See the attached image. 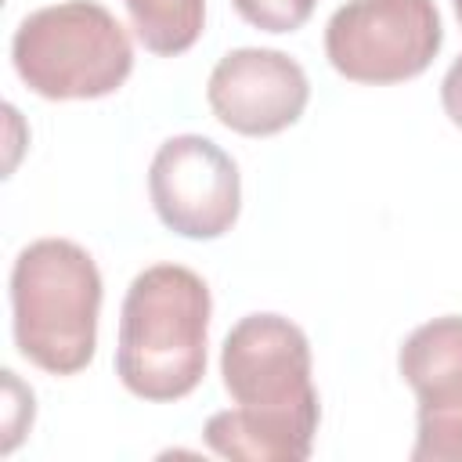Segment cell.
<instances>
[{
	"instance_id": "5b68a950",
	"label": "cell",
	"mask_w": 462,
	"mask_h": 462,
	"mask_svg": "<svg viewBox=\"0 0 462 462\" xmlns=\"http://www.w3.org/2000/svg\"><path fill=\"white\" fill-rule=\"evenodd\" d=\"M444 43L433 0H346L325 25L328 65L354 83H404L430 69Z\"/></svg>"
},
{
	"instance_id": "ba28073f",
	"label": "cell",
	"mask_w": 462,
	"mask_h": 462,
	"mask_svg": "<svg viewBox=\"0 0 462 462\" xmlns=\"http://www.w3.org/2000/svg\"><path fill=\"white\" fill-rule=\"evenodd\" d=\"M206 101L227 130L245 137H271L303 116L310 83L303 65L285 51L238 47L213 65Z\"/></svg>"
},
{
	"instance_id": "8fae6325",
	"label": "cell",
	"mask_w": 462,
	"mask_h": 462,
	"mask_svg": "<svg viewBox=\"0 0 462 462\" xmlns=\"http://www.w3.org/2000/svg\"><path fill=\"white\" fill-rule=\"evenodd\" d=\"M440 105H444L448 119L462 130V54L451 61V69L440 79Z\"/></svg>"
},
{
	"instance_id": "277c9868",
	"label": "cell",
	"mask_w": 462,
	"mask_h": 462,
	"mask_svg": "<svg viewBox=\"0 0 462 462\" xmlns=\"http://www.w3.org/2000/svg\"><path fill=\"white\" fill-rule=\"evenodd\" d=\"M22 83L47 101L116 94L134 69V43L119 18L94 0H61L25 14L11 36Z\"/></svg>"
},
{
	"instance_id": "7a4b0ae2",
	"label": "cell",
	"mask_w": 462,
	"mask_h": 462,
	"mask_svg": "<svg viewBox=\"0 0 462 462\" xmlns=\"http://www.w3.org/2000/svg\"><path fill=\"white\" fill-rule=\"evenodd\" d=\"M209 285L180 263L144 267L119 310L116 375L141 401H180L206 375Z\"/></svg>"
},
{
	"instance_id": "52a82bcc",
	"label": "cell",
	"mask_w": 462,
	"mask_h": 462,
	"mask_svg": "<svg viewBox=\"0 0 462 462\" xmlns=\"http://www.w3.org/2000/svg\"><path fill=\"white\" fill-rule=\"evenodd\" d=\"M397 372L419 401L411 462H462V318L419 325L401 343Z\"/></svg>"
},
{
	"instance_id": "3957f363",
	"label": "cell",
	"mask_w": 462,
	"mask_h": 462,
	"mask_svg": "<svg viewBox=\"0 0 462 462\" xmlns=\"http://www.w3.org/2000/svg\"><path fill=\"white\" fill-rule=\"evenodd\" d=\"M101 271L69 238L29 242L11 267V325L25 361L51 375H76L94 361Z\"/></svg>"
},
{
	"instance_id": "30bf717a",
	"label": "cell",
	"mask_w": 462,
	"mask_h": 462,
	"mask_svg": "<svg viewBox=\"0 0 462 462\" xmlns=\"http://www.w3.org/2000/svg\"><path fill=\"white\" fill-rule=\"evenodd\" d=\"M231 4L249 25L263 32H296L314 11V0H231Z\"/></svg>"
},
{
	"instance_id": "8992f818",
	"label": "cell",
	"mask_w": 462,
	"mask_h": 462,
	"mask_svg": "<svg viewBox=\"0 0 462 462\" xmlns=\"http://www.w3.org/2000/svg\"><path fill=\"white\" fill-rule=\"evenodd\" d=\"M148 195L170 231L184 238H220L238 220L242 177L217 141L177 134L152 155Z\"/></svg>"
},
{
	"instance_id": "9c48e42d",
	"label": "cell",
	"mask_w": 462,
	"mask_h": 462,
	"mask_svg": "<svg viewBox=\"0 0 462 462\" xmlns=\"http://www.w3.org/2000/svg\"><path fill=\"white\" fill-rule=\"evenodd\" d=\"M137 40L162 58L184 54L206 22V0H123Z\"/></svg>"
},
{
	"instance_id": "6da1fadb",
	"label": "cell",
	"mask_w": 462,
	"mask_h": 462,
	"mask_svg": "<svg viewBox=\"0 0 462 462\" xmlns=\"http://www.w3.org/2000/svg\"><path fill=\"white\" fill-rule=\"evenodd\" d=\"M220 375L235 408L206 419L209 451L242 462H303L321 422L310 383V343L282 314H245L220 346Z\"/></svg>"
},
{
	"instance_id": "7c38bea8",
	"label": "cell",
	"mask_w": 462,
	"mask_h": 462,
	"mask_svg": "<svg viewBox=\"0 0 462 462\" xmlns=\"http://www.w3.org/2000/svg\"><path fill=\"white\" fill-rule=\"evenodd\" d=\"M455 4V14H458V25H462V0H451Z\"/></svg>"
}]
</instances>
